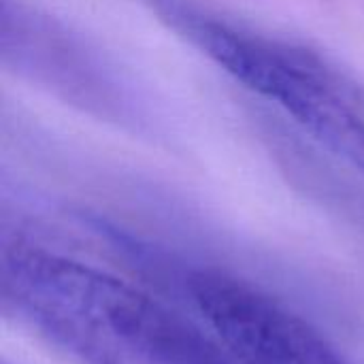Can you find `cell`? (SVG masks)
<instances>
[{
  "mask_svg": "<svg viewBox=\"0 0 364 364\" xmlns=\"http://www.w3.org/2000/svg\"><path fill=\"white\" fill-rule=\"evenodd\" d=\"M2 299L79 364H239L207 326L96 267L15 243Z\"/></svg>",
  "mask_w": 364,
  "mask_h": 364,
  "instance_id": "6da1fadb",
  "label": "cell"
},
{
  "mask_svg": "<svg viewBox=\"0 0 364 364\" xmlns=\"http://www.w3.org/2000/svg\"><path fill=\"white\" fill-rule=\"evenodd\" d=\"M179 26L218 66L277 102L318 139L348 151H364L363 85L331 68L320 55L207 17L186 15L179 17Z\"/></svg>",
  "mask_w": 364,
  "mask_h": 364,
  "instance_id": "7a4b0ae2",
  "label": "cell"
},
{
  "mask_svg": "<svg viewBox=\"0 0 364 364\" xmlns=\"http://www.w3.org/2000/svg\"><path fill=\"white\" fill-rule=\"evenodd\" d=\"M188 288L205 326L239 364H352L311 322L239 277L198 271Z\"/></svg>",
  "mask_w": 364,
  "mask_h": 364,
  "instance_id": "3957f363",
  "label": "cell"
}]
</instances>
